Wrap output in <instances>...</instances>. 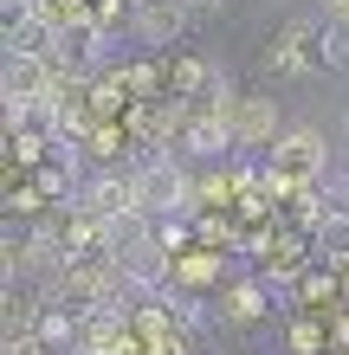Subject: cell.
<instances>
[{
  "label": "cell",
  "instance_id": "cell-22",
  "mask_svg": "<svg viewBox=\"0 0 349 355\" xmlns=\"http://www.w3.org/2000/svg\"><path fill=\"white\" fill-rule=\"evenodd\" d=\"M343 355H349V349H343Z\"/></svg>",
  "mask_w": 349,
  "mask_h": 355
},
{
  "label": "cell",
  "instance_id": "cell-3",
  "mask_svg": "<svg viewBox=\"0 0 349 355\" xmlns=\"http://www.w3.org/2000/svg\"><path fill=\"white\" fill-rule=\"evenodd\" d=\"M311 39H323V19H311V13L284 19V33L272 39V52H265V71L272 78H298V71L323 65V46H311Z\"/></svg>",
  "mask_w": 349,
  "mask_h": 355
},
{
  "label": "cell",
  "instance_id": "cell-9",
  "mask_svg": "<svg viewBox=\"0 0 349 355\" xmlns=\"http://www.w3.org/2000/svg\"><path fill=\"white\" fill-rule=\"evenodd\" d=\"M265 304H272V291H265L259 278H239V284L220 291V323L246 329V323H259V317H265Z\"/></svg>",
  "mask_w": 349,
  "mask_h": 355
},
{
  "label": "cell",
  "instance_id": "cell-7",
  "mask_svg": "<svg viewBox=\"0 0 349 355\" xmlns=\"http://www.w3.org/2000/svg\"><path fill=\"white\" fill-rule=\"evenodd\" d=\"M136 39L149 52H162V46H175L181 33H188V7H181V0H136Z\"/></svg>",
  "mask_w": 349,
  "mask_h": 355
},
{
  "label": "cell",
  "instance_id": "cell-6",
  "mask_svg": "<svg viewBox=\"0 0 349 355\" xmlns=\"http://www.w3.org/2000/svg\"><path fill=\"white\" fill-rule=\"evenodd\" d=\"M284 130H278V97L272 91H246L239 110H233V149H272Z\"/></svg>",
  "mask_w": 349,
  "mask_h": 355
},
{
  "label": "cell",
  "instance_id": "cell-20",
  "mask_svg": "<svg viewBox=\"0 0 349 355\" xmlns=\"http://www.w3.org/2000/svg\"><path fill=\"white\" fill-rule=\"evenodd\" d=\"M343 142H349V110H343Z\"/></svg>",
  "mask_w": 349,
  "mask_h": 355
},
{
  "label": "cell",
  "instance_id": "cell-18",
  "mask_svg": "<svg viewBox=\"0 0 349 355\" xmlns=\"http://www.w3.org/2000/svg\"><path fill=\"white\" fill-rule=\"evenodd\" d=\"M323 19H330V26H349V0H323Z\"/></svg>",
  "mask_w": 349,
  "mask_h": 355
},
{
  "label": "cell",
  "instance_id": "cell-21",
  "mask_svg": "<svg viewBox=\"0 0 349 355\" xmlns=\"http://www.w3.org/2000/svg\"><path fill=\"white\" fill-rule=\"evenodd\" d=\"M343 291H349V271H343Z\"/></svg>",
  "mask_w": 349,
  "mask_h": 355
},
{
  "label": "cell",
  "instance_id": "cell-5",
  "mask_svg": "<svg viewBox=\"0 0 349 355\" xmlns=\"http://www.w3.org/2000/svg\"><path fill=\"white\" fill-rule=\"evenodd\" d=\"M58 91V65L39 52H7V65H0V97L7 103H46Z\"/></svg>",
  "mask_w": 349,
  "mask_h": 355
},
{
  "label": "cell",
  "instance_id": "cell-2",
  "mask_svg": "<svg viewBox=\"0 0 349 355\" xmlns=\"http://www.w3.org/2000/svg\"><path fill=\"white\" fill-rule=\"evenodd\" d=\"M136 187H142V214L149 220H188L201 207V187H194V175L181 168L175 155H142L136 162Z\"/></svg>",
  "mask_w": 349,
  "mask_h": 355
},
{
  "label": "cell",
  "instance_id": "cell-15",
  "mask_svg": "<svg viewBox=\"0 0 349 355\" xmlns=\"http://www.w3.org/2000/svg\"><path fill=\"white\" fill-rule=\"evenodd\" d=\"M330 291H337V278H330V271H304V278H298V297H304V304L330 297Z\"/></svg>",
  "mask_w": 349,
  "mask_h": 355
},
{
  "label": "cell",
  "instance_id": "cell-4",
  "mask_svg": "<svg viewBox=\"0 0 349 355\" xmlns=\"http://www.w3.org/2000/svg\"><path fill=\"white\" fill-rule=\"evenodd\" d=\"M71 207H85V214H97V220L142 214V187H136V168H104V175H91L85 187H78V200H71Z\"/></svg>",
  "mask_w": 349,
  "mask_h": 355
},
{
  "label": "cell",
  "instance_id": "cell-16",
  "mask_svg": "<svg viewBox=\"0 0 349 355\" xmlns=\"http://www.w3.org/2000/svg\"><path fill=\"white\" fill-rule=\"evenodd\" d=\"M123 149V136L110 130V123H97V130H91V155H117Z\"/></svg>",
  "mask_w": 349,
  "mask_h": 355
},
{
  "label": "cell",
  "instance_id": "cell-11",
  "mask_svg": "<svg viewBox=\"0 0 349 355\" xmlns=\"http://www.w3.org/2000/svg\"><path fill=\"white\" fill-rule=\"evenodd\" d=\"M207 278H220L214 245H188V252L175 259V291H194V284H207Z\"/></svg>",
  "mask_w": 349,
  "mask_h": 355
},
{
  "label": "cell",
  "instance_id": "cell-17",
  "mask_svg": "<svg viewBox=\"0 0 349 355\" xmlns=\"http://www.w3.org/2000/svg\"><path fill=\"white\" fill-rule=\"evenodd\" d=\"M123 85H130V91H155V65H130V71H123Z\"/></svg>",
  "mask_w": 349,
  "mask_h": 355
},
{
  "label": "cell",
  "instance_id": "cell-14",
  "mask_svg": "<svg viewBox=\"0 0 349 355\" xmlns=\"http://www.w3.org/2000/svg\"><path fill=\"white\" fill-rule=\"evenodd\" d=\"M291 349H298V355H323V329H317L311 317H298V323H291Z\"/></svg>",
  "mask_w": 349,
  "mask_h": 355
},
{
  "label": "cell",
  "instance_id": "cell-10",
  "mask_svg": "<svg viewBox=\"0 0 349 355\" xmlns=\"http://www.w3.org/2000/svg\"><path fill=\"white\" fill-rule=\"evenodd\" d=\"M33 19H39V26H52L58 39L97 26V19H91V0H33Z\"/></svg>",
  "mask_w": 349,
  "mask_h": 355
},
{
  "label": "cell",
  "instance_id": "cell-1",
  "mask_svg": "<svg viewBox=\"0 0 349 355\" xmlns=\"http://www.w3.org/2000/svg\"><path fill=\"white\" fill-rule=\"evenodd\" d=\"M265 175H272V194H298V187L330 181V149H323V130H311V123H291V130L272 142Z\"/></svg>",
  "mask_w": 349,
  "mask_h": 355
},
{
  "label": "cell",
  "instance_id": "cell-12",
  "mask_svg": "<svg viewBox=\"0 0 349 355\" xmlns=\"http://www.w3.org/2000/svg\"><path fill=\"white\" fill-rule=\"evenodd\" d=\"M311 245H317L323 265H343L349 271V220H323L317 233H311Z\"/></svg>",
  "mask_w": 349,
  "mask_h": 355
},
{
  "label": "cell",
  "instance_id": "cell-13",
  "mask_svg": "<svg viewBox=\"0 0 349 355\" xmlns=\"http://www.w3.org/2000/svg\"><path fill=\"white\" fill-rule=\"evenodd\" d=\"M317 194H323V220H349V175H330Z\"/></svg>",
  "mask_w": 349,
  "mask_h": 355
},
{
  "label": "cell",
  "instance_id": "cell-19",
  "mask_svg": "<svg viewBox=\"0 0 349 355\" xmlns=\"http://www.w3.org/2000/svg\"><path fill=\"white\" fill-rule=\"evenodd\" d=\"M181 7H188V19H201V13H220L227 0H181Z\"/></svg>",
  "mask_w": 349,
  "mask_h": 355
},
{
  "label": "cell",
  "instance_id": "cell-8",
  "mask_svg": "<svg viewBox=\"0 0 349 355\" xmlns=\"http://www.w3.org/2000/svg\"><path fill=\"white\" fill-rule=\"evenodd\" d=\"M181 149H188V155H201V162H214L220 149H233V123L220 116V110H207V103H201V110H194V123L181 130Z\"/></svg>",
  "mask_w": 349,
  "mask_h": 355
}]
</instances>
